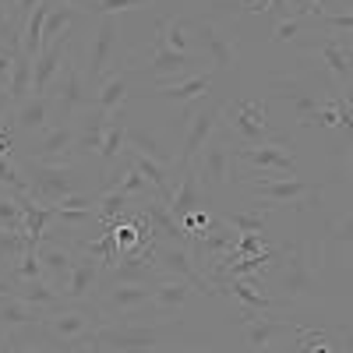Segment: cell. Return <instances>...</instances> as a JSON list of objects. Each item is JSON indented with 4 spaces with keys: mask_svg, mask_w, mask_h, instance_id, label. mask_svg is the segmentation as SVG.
Wrapping results in <instances>:
<instances>
[{
    "mask_svg": "<svg viewBox=\"0 0 353 353\" xmlns=\"http://www.w3.org/2000/svg\"><path fill=\"white\" fill-rule=\"evenodd\" d=\"M103 325V318H99V307L88 301V304H78V301H68L61 311H50L46 321L39 325L43 339L53 343V346H61L64 353H74L78 346L88 343V336H92L96 329Z\"/></svg>",
    "mask_w": 353,
    "mask_h": 353,
    "instance_id": "obj_1",
    "label": "cell"
},
{
    "mask_svg": "<svg viewBox=\"0 0 353 353\" xmlns=\"http://www.w3.org/2000/svg\"><path fill=\"white\" fill-rule=\"evenodd\" d=\"M0 230H18L25 233V212H21V205L14 201V194H0Z\"/></svg>",
    "mask_w": 353,
    "mask_h": 353,
    "instance_id": "obj_36",
    "label": "cell"
},
{
    "mask_svg": "<svg viewBox=\"0 0 353 353\" xmlns=\"http://www.w3.org/2000/svg\"><path fill=\"white\" fill-rule=\"evenodd\" d=\"M99 286H103V261L81 251V254H78V261H74V269H71V276H68V283L61 286L64 301L88 304V301H96Z\"/></svg>",
    "mask_w": 353,
    "mask_h": 353,
    "instance_id": "obj_16",
    "label": "cell"
},
{
    "mask_svg": "<svg viewBox=\"0 0 353 353\" xmlns=\"http://www.w3.org/2000/svg\"><path fill=\"white\" fill-rule=\"evenodd\" d=\"M212 216L205 212V209H194V212H188L184 219H181V226L188 230V237H198V233H205V230H212Z\"/></svg>",
    "mask_w": 353,
    "mask_h": 353,
    "instance_id": "obj_40",
    "label": "cell"
},
{
    "mask_svg": "<svg viewBox=\"0 0 353 353\" xmlns=\"http://www.w3.org/2000/svg\"><path fill=\"white\" fill-rule=\"evenodd\" d=\"M233 163L251 166V170H272V173H301V163L286 149V141H269V145H237Z\"/></svg>",
    "mask_w": 353,
    "mask_h": 353,
    "instance_id": "obj_14",
    "label": "cell"
},
{
    "mask_svg": "<svg viewBox=\"0 0 353 353\" xmlns=\"http://www.w3.org/2000/svg\"><path fill=\"white\" fill-rule=\"evenodd\" d=\"M173 329L166 321H149V325H99V343L106 350H117V353H156L163 346V339L170 336Z\"/></svg>",
    "mask_w": 353,
    "mask_h": 353,
    "instance_id": "obj_4",
    "label": "cell"
},
{
    "mask_svg": "<svg viewBox=\"0 0 353 353\" xmlns=\"http://www.w3.org/2000/svg\"><path fill=\"white\" fill-rule=\"evenodd\" d=\"M141 4H149V0H92V11L88 14H99V18H117L121 11H131V8H141Z\"/></svg>",
    "mask_w": 353,
    "mask_h": 353,
    "instance_id": "obj_39",
    "label": "cell"
},
{
    "mask_svg": "<svg viewBox=\"0 0 353 353\" xmlns=\"http://www.w3.org/2000/svg\"><path fill=\"white\" fill-rule=\"evenodd\" d=\"M11 353H50V346H46V339L43 343H28V339H18L14 336V350Z\"/></svg>",
    "mask_w": 353,
    "mask_h": 353,
    "instance_id": "obj_43",
    "label": "cell"
},
{
    "mask_svg": "<svg viewBox=\"0 0 353 353\" xmlns=\"http://www.w3.org/2000/svg\"><path fill=\"white\" fill-rule=\"evenodd\" d=\"M25 248H28L25 233H18V230H0V279H8V272L21 261Z\"/></svg>",
    "mask_w": 353,
    "mask_h": 353,
    "instance_id": "obj_34",
    "label": "cell"
},
{
    "mask_svg": "<svg viewBox=\"0 0 353 353\" xmlns=\"http://www.w3.org/2000/svg\"><path fill=\"white\" fill-rule=\"evenodd\" d=\"M216 85V71L212 74H188L181 81H170V85H159L156 96L166 99V103H176V106H188V103H198L212 92Z\"/></svg>",
    "mask_w": 353,
    "mask_h": 353,
    "instance_id": "obj_23",
    "label": "cell"
},
{
    "mask_svg": "<svg viewBox=\"0 0 353 353\" xmlns=\"http://www.w3.org/2000/svg\"><path fill=\"white\" fill-rule=\"evenodd\" d=\"M272 301L283 307L290 301L304 297L311 290V261L304 258L301 248H279V258H276V272H272Z\"/></svg>",
    "mask_w": 353,
    "mask_h": 353,
    "instance_id": "obj_6",
    "label": "cell"
},
{
    "mask_svg": "<svg viewBox=\"0 0 353 353\" xmlns=\"http://www.w3.org/2000/svg\"><path fill=\"white\" fill-rule=\"evenodd\" d=\"M230 159H233V152H230V138L226 134H212L209 141H205V149L194 159V170H198V181H201L205 194L219 198L226 191V184H230Z\"/></svg>",
    "mask_w": 353,
    "mask_h": 353,
    "instance_id": "obj_11",
    "label": "cell"
},
{
    "mask_svg": "<svg viewBox=\"0 0 353 353\" xmlns=\"http://www.w3.org/2000/svg\"><path fill=\"white\" fill-rule=\"evenodd\" d=\"M307 53H314L321 68L332 74L336 85H346L353 88V36H339V32H325L318 39H307L304 43Z\"/></svg>",
    "mask_w": 353,
    "mask_h": 353,
    "instance_id": "obj_10",
    "label": "cell"
},
{
    "mask_svg": "<svg viewBox=\"0 0 353 353\" xmlns=\"http://www.w3.org/2000/svg\"><path fill=\"white\" fill-rule=\"evenodd\" d=\"M321 0H293V14H301V18H311L318 11Z\"/></svg>",
    "mask_w": 353,
    "mask_h": 353,
    "instance_id": "obj_44",
    "label": "cell"
},
{
    "mask_svg": "<svg viewBox=\"0 0 353 353\" xmlns=\"http://www.w3.org/2000/svg\"><path fill=\"white\" fill-rule=\"evenodd\" d=\"M194 209H205V188H201V181H198V170L191 166V170L181 173V184H176V191H173V198H170V212H173L176 219H184V216L194 212Z\"/></svg>",
    "mask_w": 353,
    "mask_h": 353,
    "instance_id": "obj_29",
    "label": "cell"
},
{
    "mask_svg": "<svg viewBox=\"0 0 353 353\" xmlns=\"http://www.w3.org/2000/svg\"><path fill=\"white\" fill-rule=\"evenodd\" d=\"M64 4H68V8H74V11H85V14L92 11V0H64Z\"/></svg>",
    "mask_w": 353,
    "mask_h": 353,
    "instance_id": "obj_45",
    "label": "cell"
},
{
    "mask_svg": "<svg viewBox=\"0 0 353 353\" xmlns=\"http://www.w3.org/2000/svg\"><path fill=\"white\" fill-rule=\"evenodd\" d=\"M113 46H117V18H103L99 28H96V36H92V46H88L85 53V61H81V78L88 88H96L110 71V57H113Z\"/></svg>",
    "mask_w": 353,
    "mask_h": 353,
    "instance_id": "obj_15",
    "label": "cell"
},
{
    "mask_svg": "<svg viewBox=\"0 0 353 353\" xmlns=\"http://www.w3.org/2000/svg\"><path fill=\"white\" fill-rule=\"evenodd\" d=\"M297 329H301V325H290V321H279V318H261V314H254V318L244 321V339H248V346H254V353H258V350H272L279 336L297 332Z\"/></svg>",
    "mask_w": 353,
    "mask_h": 353,
    "instance_id": "obj_28",
    "label": "cell"
},
{
    "mask_svg": "<svg viewBox=\"0 0 353 353\" xmlns=\"http://www.w3.org/2000/svg\"><path fill=\"white\" fill-rule=\"evenodd\" d=\"M32 57L28 53H14V71H11V85H8V96H11V103L18 106V103H25L28 96H32Z\"/></svg>",
    "mask_w": 353,
    "mask_h": 353,
    "instance_id": "obj_32",
    "label": "cell"
},
{
    "mask_svg": "<svg viewBox=\"0 0 353 353\" xmlns=\"http://www.w3.org/2000/svg\"><path fill=\"white\" fill-rule=\"evenodd\" d=\"M50 121H53V96H50V92H43V96H28V99L18 103L14 113H11V128H14V134H39V131L50 128Z\"/></svg>",
    "mask_w": 353,
    "mask_h": 353,
    "instance_id": "obj_21",
    "label": "cell"
},
{
    "mask_svg": "<svg viewBox=\"0 0 353 353\" xmlns=\"http://www.w3.org/2000/svg\"><path fill=\"white\" fill-rule=\"evenodd\" d=\"M248 191L254 198L251 205L265 212V209H279V205H301L304 198H311L318 191V184L304 181L301 173H283L276 181H251Z\"/></svg>",
    "mask_w": 353,
    "mask_h": 353,
    "instance_id": "obj_8",
    "label": "cell"
},
{
    "mask_svg": "<svg viewBox=\"0 0 353 353\" xmlns=\"http://www.w3.org/2000/svg\"><path fill=\"white\" fill-rule=\"evenodd\" d=\"M99 353H117V350H106V346H103V350H99Z\"/></svg>",
    "mask_w": 353,
    "mask_h": 353,
    "instance_id": "obj_52",
    "label": "cell"
},
{
    "mask_svg": "<svg viewBox=\"0 0 353 353\" xmlns=\"http://www.w3.org/2000/svg\"><path fill=\"white\" fill-rule=\"evenodd\" d=\"M68 46H71V32L61 36V39H53L50 46L39 50L36 68H32V96H43V92H50V88H53L57 74H61V68L68 61Z\"/></svg>",
    "mask_w": 353,
    "mask_h": 353,
    "instance_id": "obj_19",
    "label": "cell"
},
{
    "mask_svg": "<svg viewBox=\"0 0 353 353\" xmlns=\"http://www.w3.org/2000/svg\"><path fill=\"white\" fill-rule=\"evenodd\" d=\"M181 353H212V350H201V346H188V350H181Z\"/></svg>",
    "mask_w": 353,
    "mask_h": 353,
    "instance_id": "obj_50",
    "label": "cell"
},
{
    "mask_svg": "<svg viewBox=\"0 0 353 353\" xmlns=\"http://www.w3.org/2000/svg\"><path fill=\"white\" fill-rule=\"evenodd\" d=\"M156 36H159L170 50H176V53H191V50H188V21H184V18H163V21L156 25Z\"/></svg>",
    "mask_w": 353,
    "mask_h": 353,
    "instance_id": "obj_35",
    "label": "cell"
},
{
    "mask_svg": "<svg viewBox=\"0 0 353 353\" xmlns=\"http://www.w3.org/2000/svg\"><path fill=\"white\" fill-rule=\"evenodd\" d=\"M194 64H198L194 53H176V50H170V46L156 36L152 50L145 53L138 64H131V71H134L138 78H173V81H181V74L194 71Z\"/></svg>",
    "mask_w": 353,
    "mask_h": 353,
    "instance_id": "obj_13",
    "label": "cell"
},
{
    "mask_svg": "<svg viewBox=\"0 0 353 353\" xmlns=\"http://www.w3.org/2000/svg\"><path fill=\"white\" fill-rule=\"evenodd\" d=\"M88 106H92V92H88V85L81 78L78 61L68 57L61 74H57V81H53V110H57V117H61V124H74Z\"/></svg>",
    "mask_w": 353,
    "mask_h": 353,
    "instance_id": "obj_7",
    "label": "cell"
},
{
    "mask_svg": "<svg viewBox=\"0 0 353 353\" xmlns=\"http://www.w3.org/2000/svg\"><path fill=\"white\" fill-rule=\"evenodd\" d=\"M18 173L25 176L28 194H32L39 205H57V201H64V198L85 194L81 173L71 163L68 166H50V163H36V159H21L18 163Z\"/></svg>",
    "mask_w": 353,
    "mask_h": 353,
    "instance_id": "obj_2",
    "label": "cell"
},
{
    "mask_svg": "<svg viewBox=\"0 0 353 353\" xmlns=\"http://www.w3.org/2000/svg\"><path fill=\"white\" fill-rule=\"evenodd\" d=\"M14 339V332H8V329H0V353H4L8 350V343Z\"/></svg>",
    "mask_w": 353,
    "mask_h": 353,
    "instance_id": "obj_47",
    "label": "cell"
},
{
    "mask_svg": "<svg viewBox=\"0 0 353 353\" xmlns=\"http://www.w3.org/2000/svg\"><path fill=\"white\" fill-rule=\"evenodd\" d=\"M39 4H43V0H14V25H18V28H25L28 14H32Z\"/></svg>",
    "mask_w": 353,
    "mask_h": 353,
    "instance_id": "obj_41",
    "label": "cell"
},
{
    "mask_svg": "<svg viewBox=\"0 0 353 353\" xmlns=\"http://www.w3.org/2000/svg\"><path fill=\"white\" fill-rule=\"evenodd\" d=\"M350 176H353V145H350Z\"/></svg>",
    "mask_w": 353,
    "mask_h": 353,
    "instance_id": "obj_51",
    "label": "cell"
},
{
    "mask_svg": "<svg viewBox=\"0 0 353 353\" xmlns=\"http://www.w3.org/2000/svg\"><path fill=\"white\" fill-rule=\"evenodd\" d=\"M223 131L233 138L237 134L241 145H269V141H283V134L272 131L269 124V99L265 96H248L237 106H223Z\"/></svg>",
    "mask_w": 353,
    "mask_h": 353,
    "instance_id": "obj_3",
    "label": "cell"
},
{
    "mask_svg": "<svg viewBox=\"0 0 353 353\" xmlns=\"http://www.w3.org/2000/svg\"><path fill=\"white\" fill-rule=\"evenodd\" d=\"M106 124H110V113L92 110V106L81 113V121H74V128H78V149H74L78 159H99L103 138H106Z\"/></svg>",
    "mask_w": 353,
    "mask_h": 353,
    "instance_id": "obj_22",
    "label": "cell"
},
{
    "mask_svg": "<svg viewBox=\"0 0 353 353\" xmlns=\"http://www.w3.org/2000/svg\"><path fill=\"white\" fill-rule=\"evenodd\" d=\"M8 290H11V279H0V297H8Z\"/></svg>",
    "mask_w": 353,
    "mask_h": 353,
    "instance_id": "obj_49",
    "label": "cell"
},
{
    "mask_svg": "<svg viewBox=\"0 0 353 353\" xmlns=\"http://www.w3.org/2000/svg\"><path fill=\"white\" fill-rule=\"evenodd\" d=\"M81 244V241H78ZM78 244H64L61 237H50V233H43V241H39V261H43V276L61 290L74 269V261H78Z\"/></svg>",
    "mask_w": 353,
    "mask_h": 353,
    "instance_id": "obj_17",
    "label": "cell"
},
{
    "mask_svg": "<svg viewBox=\"0 0 353 353\" xmlns=\"http://www.w3.org/2000/svg\"><path fill=\"white\" fill-rule=\"evenodd\" d=\"M223 223L237 233H261V223H265V212L254 209V212H226Z\"/></svg>",
    "mask_w": 353,
    "mask_h": 353,
    "instance_id": "obj_37",
    "label": "cell"
},
{
    "mask_svg": "<svg viewBox=\"0 0 353 353\" xmlns=\"http://www.w3.org/2000/svg\"><path fill=\"white\" fill-rule=\"evenodd\" d=\"M134 71L131 68H117L110 71L99 85H96V92H92V110H103V113H117V110H124V103L131 99V85H134Z\"/></svg>",
    "mask_w": 353,
    "mask_h": 353,
    "instance_id": "obj_20",
    "label": "cell"
},
{
    "mask_svg": "<svg viewBox=\"0 0 353 353\" xmlns=\"http://www.w3.org/2000/svg\"><path fill=\"white\" fill-rule=\"evenodd\" d=\"M216 293H223V297H233V301H241V307H251V311H276L279 304L269 297L265 290H258V286H251L248 279H241V276H233V279H219L216 286H212Z\"/></svg>",
    "mask_w": 353,
    "mask_h": 353,
    "instance_id": "obj_25",
    "label": "cell"
},
{
    "mask_svg": "<svg viewBox=\"0 0 353 353\" xmlns=\"http://www.w3.org/2000/svg\"><path fill=\"white\" fill-rule=\"evenodd\" d=\"M194 293H198V290H194L188 279H173V276H163V279L152 286V304H156L163 314H170V311H176V307H188Z\"/></svg>",
    "mask_w": 353,
    "mask_h": 353,
    "instance_id": "obj_30",
    "label": "cell"
},
{
    "mask_svg": "<svg viewBox=\"0 0 353 353\" xmlns=\"http://www.w3.org/2000/svg\"><path fill=\"white\" fill-rule=\"evenodd\" d=\"M78 14H81V11L68 8L64 0H61V4L53 0V8H50V14H46V25H43V46H50L53 39L68 36V32H71V25L78 21Z\"/></svg>",
    "mask_w": 353,
    "mask_h": 353,
    "instance_id": "obj_33",
    "label": "cell"
},
{
    "mask_svg": "<svg viewBox=\"0 0 353 353\" xmlns=\"http://www.w3.org/2000/svg\"><path fill=\"white\" fill-rule=\"evenodd\" d=\"M219 124H223V103H216V99L205 96V99L191 110V117H188V134H184V145H181V156H176V163H173L176 173H184V170L194 166L198 152L205 149V141L216 134Z\"/></svg>",
    "mask_w": 353,
    "mask_h": 353,
    "instance_id": "obj_5",
    "label": "cell"
},
{
    "mask_svg": "<svg viewBox=\"0 0 353 353\" xmlns=\"http://www.w3.org/2000/svg\"><path fill=\"white\" fill-rule=\"evenodd\" d=\"M11 297H18V301H25V304H36V307H46V311H61L68 301H64V293L57 290L53 283H46V279H18V283H11Z\"/></svg>",
    "mask_w": 353,
    "mask_h": 353,
    "instance_id": "obj_24",
    "label": "cell"
},
{
    "mask_svg": "<svg viewBox=\"0 0 353 353\" xmlns=\"http://www.w3.org/2000/svg\"><path fill=\"white\" fill-rule=\"evenodd\" d=\"M156 265H159V272H163V276L188 279L198 293H216L212 283H209V276L198 272V258H194L191 244H176V241L163 244V241H156Z\"/></svg>",
    "mask_w": 353,
    "mask_h": 353,
    "instance_id": "obj_12",
    "label": "cell"
},
{
    "mask_svg": "<svg viewBox=\"0 0 353 353\" xmlns=\"http://www.w3.org/2000/svg\"><path fill=\"white\" fill-rule=\"evenodd\" d=\"M128 152L149 156V159H156V163H163V166H173V163H176V156L170 152V145H166L163 138L149 134L145 128H134V124H128Z\"/></svg>",
    "mask_w": 353,
    "mask_h": 353,
    "instance_id": "obj_31",
    "label": "cell"
},
{
    "mask_svg": "<svg viewBox=\"0 0 353 353\" xmlns=\"http://www.w3.org/2000/svg\"><path fill=\"white\" fill-rule=\"evenodd\" d=\"M78 128L74 124H57L39 131L32 141L25 145V159L36 163H50V166H68L78 159Z\"/></svg>",
    "mask_w": 353,
    "mask_h": 353,
    "instance_id": "obj_9",
    "label": "cell"
},
{
    "mask_svg": "<svg viewBox=\"0 0 353 353\" xmlns=\"http://www.w3.org/2000/svg\"><path fill=\"white\" fill-rule=\"evenodd\" d=\"M272 96L286 99L293 106L297 124H304V128H314V113L325 106V99H318V92H311V88L304 81H297V78H276L272 81Z\"/></svg>",
    "mask_w": 353,
    "mask_h": 353,
    "instance_id": "obj_18",
    "label": "cell"
},
{
    "mask_svg": "<svg viewBox=\"0 0 353 353\" xmlns=\"http://www.w3.org/2000/svg\"><path fill=\"white\" fill-rule=\"evenodd\" d=\"M46 307H36V304H25V301H18V297H0V329H8V332H14V329H28V325H43L46 321Z\"/></svg>",
    "mask_w": 353,
    "mask_h": 353,
    "instance_id": "obj_27",
    "label": "cell"
},
{
    "mask_svg": "<svg viewBox=\"0 0 353 353\" xmlns=\"http://www.w3.org/2000/svg\"><path fill=\"white\" fill-rule=\"evenodd\" d=\"M198 36H201L205 53L212 57L216 74H230L233 68H237V46H233V39H230V36H223L219 28H216V25H209V21H205V25L198 28Z\"/></svg>",
    "mask_w": 353,
    "mask_h": 353,
    "instance_id": "obj_26",
    "label": "cell"
},
{
    "mask_svg": "<svg viewBox=\"0 0 353 353\" xmlns=\"http://www.w3.org/2000/svg\"><path fill=\"white\" fill-rule=\"evenodd\" d=\"M339 237H343V241H353V219H346V223L339 226Z\"/></svg>",
    "mask_w": 353,
    "mask_h": 353,
    "instance_id": "obj_46",
    "label": "cell"
},
{
    "mask_svg": "<svg viewBox=\"0 0 353 353\" xmlns=\"http://www.w3.org/2000/svg\"><path fill=\"white\" fill-rule=\"evenodd\" d=\"M343 99H346V106H350V113H353V88H346V92H339Z\"/></svg>",
    "mask_w": 353,
    "mask_h": 353,
    "instance_id": "obj_48",
    "label": "cell"
},
{
    "mask_svg": "<svg viewBox=\"0 0 353 353\" xmlns=\"http://www.w3.org/2000/svg\"><path fill=\"white\" fill-rule=\"evenodd\" d=\"M304 25H307V18H301V14H286V18H279L276 21V28H272V36H276V43L283 46V43H293L301 32H304Z\"/></svg>",
    "mask_w": 353,
    "mask_h": 353,
    "instance_id": "obj_38",
    "label": "cell"
},
{
    "mask_svg": "<svg viewBox=\"0 0 353 353\" xmlns=\"http://www.w3.org/2000/svg\"><path fill=\"white\" fill-rule=\"evenodd\" d=\"M11 71H14V53L0 50V88L11 85Z\"/></svg>",
    "mask_w": 353,
    "mask_h": 353,
    "instance_id": "obj_42",
    "label": "cell"
}]
</instances>
